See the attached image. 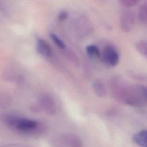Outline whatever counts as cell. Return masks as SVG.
<instances>
[{"label": "cell", "mask_w": 147, "mask_h": 147, "mask_svg": "<svg viewBox=\"0 0 147 147\" xmlns=\"http://www.w3.org/2000/svg\"><path fill=\"white\" fill-rule=\"evenodd\" d=\"M109 88L112 96L117 101L133 106L147 104V86L130 84L119 76L111 78Z\"/></svg>", "instance_id": "1"}, {"label": "cell", "mask_w": 147, "mask_h": 147, "mask_svg": "<svg viewBox=\"0 0 147 147\" xmlns=\"http://www.w3.org/2000/svg\"><path fill=\"white\" fill-rule=\"evenodd\" d=\"M102 58L107 65L110 67H114L118 63L119 55L118 51L114 46L107 45L103 49Z\"/></svg>", "instance_id": "2"}, {"label": "cell", "mask_w": 147, "mask_h": 147, "mask_svg": "<svg viewBox=\"0 0 147 147\" xmlns=\"http://www.w3.org/2000/svg\"><path fill=\"white\" fill-rule=\"evenodd\" d=\"M10 126H14L20 130L28 131L35 129L38 126V123L33 119L15 116Z\"/></svg>", "instance_id": "3"}, {"label": "cell", "mask_w": 147, "mask_h": 147, "mask_svg": "<svg viewBox=\"0 0 147 147\" xmlns=\"http://www.w3.org/2000/svg\"><path fill=\"white\" fill-rule=\"evenodd\" d=\"M135 24L134 13L130 10L123 11L119 18V25L121 29L125 32H129L133 29Z\"/></svg>", "instance_id": "4"}, {"label": "cell", "mask_w": 147, "mask_h": 147, "mask_svg": "<svg viewBox=\"0 0 147 147\" xmlns=\"http://www.w3.org/2000/svg\"><path fill=\"white\" fill-rule=\"evenodd\" d=\"M40 103L41 107L47 113L52 114L55 112V104L51 96L48 95H43L40 99Z\"/></svg>", "instance_id": "5"}, {"label": "cell", "mask_w": 147, "mask_h": 147, "mask_svg": "<svg viewBox=\"0 0 147 147\" xmlns=\"http://www.w3.org/2000/svg\"><path fill=\"white\" fill-rule=\"evenodd\" d=\"M37 50L42 56L49 57L52 55V50L47 42L41 38H38L37 41Z\"/></svg>", "instance_id": "6"}, {"label": "cell", "mask_w": 147, "mask_h": 147, "mask_svg": "<svg viewBox=\"0 0 147 147\" xmlns=\"http://www.w3.org/2000/svg\"><path fill=\"white\" fill-rule=\"evenodd\" d=\"M133 140L138 145L141 147H147V130H144L135 134Z\"/></svg>", "instance_id": "7"}, {"label": "cell", "mask_w": 147, "mask_h": 147, "mask_svg": "<svg viewBox=\"0 0 147 147\" xmlns=\"http://www.w3.org/2000/svg\"><path fill=\"white\" fill-rule=\"evenodd\" d=\"M62 143L64 147H80L81 146L79 140L72 135L64 137L62 139Z\"/></svg>", "instance_id": "8"}, {"label": "cell", "mask_w": 147, "mask_h": 147, "mask_svg": "<svg viewBox=\"0 0 147 147\" xmlns=\"http://www.w3.org/2000/svg\"><path fill=\"white\" fill-rule=\"evenodd\" d=\"M95 94L99 97H103L106 94V91L103 84L99 80H96L92 84Z\"/></svg>", "instance_id": "9"}, {"label": "cell", "mask_w": 147, "mask_h": 147, "mask_svg": "<svg viewBox=\"0 0 147 147\" xmlns=\"http://www.w3.org/2000/svg\"><path fill=\"white\" fill-rule=\"evenodd\" d=\"M138 15L140 21L147 25V1L141 5L138 10Z\"/></svg>", "instance_id": "10"}, {"label": "cell", "mask_w": 147, "mask_h": 147, "mask_svg": "<svg viewBox=\"0 0 147 147\" xmlns=\"http://www.w3.org/2000/svg\"><path fill=\"white\" fill-rule=\"evenodd\" d=\"M135 47L139 53L147 57V41L141 40L137 41Z\"/></svg>", "instance_id": "11"}, {"label": "cell", "mask_w": 147, "mask_h": 147, "mask_svg": "<svg viewBox=\"0 0 147 147\" xmlns=\"http://www.w3.org/2000/svg\"><path fill=\"white\" fill-rule=\"evenodd\" d=\"M87 53L92 57H99L100 53L98 48L95 45H89L86 47Z\"/></svg>", "instance_id": "12"}, {"label": "cell", "mask_w": 147, "mask_h": 147, "mask_svg": "<svg viewBox=\"0 0 147 147\" xmlns=\"http://www.w3.org/2000/svg\"><path fill=\"white\" fill-rule=\"evenodd\" d=\"M50 37L52 39V40L53 41V42L60 48L64 49L65 47V44L64 42L55 34L54 33H51L50 34Z\"/></svg>", "instance_id": "13"}, {"label": "cell", "mask_w": 147, "mask_h": 147, "mask_svg": "<svg viewBox=\"0 0 147 147\" xmlns=\"http://www.w3.org/2000/svg\"><path fill=\"white\" fill-rule=\"evenodd\" d=\"M119 2L122 6L127 7L134 6L138 3V1L137 0H120Z\"/></svg>", "instance_id": "14"}, {"label": "cell", "mask_w": 147, "mask_h": 147, "mask_svg": "<svg viewBox=\"0 0 147 147\" xmlns=\"http://www.w3.org/2000/svg\"><path fill=\"white\" fill-rule=\"evenodd\" d=\"M67 14V13L65 11H61L60 14H59V18L60 20H64L66 18Z\"/></svg>", "instance_id": "15"}]
</instances>
